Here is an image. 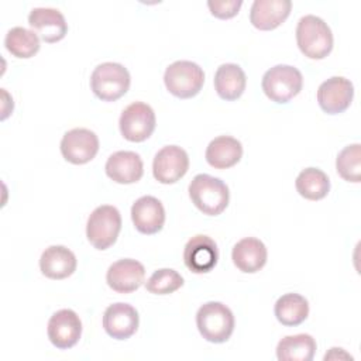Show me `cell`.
Returning a JSON list of instances; mask_svg holds the SVG:
<instances>
[{
	"label": "cell",
	"mask_w": 361,
	"mask_h": 361,
	"mask_svg": "<svg viewBox=\"0 0 361 361\" xmlns=\"http://www.w3.org/2000/svg\"><path fill=\"white\" fill-rule=\"evenodd\" d=\"M192 203L207 216H219L226 210L230 200L227 185L212 175L199 173L189 185Z\"/></svg>",
	"instance_id": "obj_2"
},
{
	"label": "cell",
	"mask_w": 361,
	"mask_h": 361,
	"mask_svg": "<svg viewBox=\"0 0 361 361\" xmlns=\"http://www.w3.org/2000/svg\"><path fill=\"white\" fill-rule=\"evenodd\" d=\"M245 85V73L237 63H223L214 73V89L223 100H237L244 93Z\"/></svg>",
	"instance_id": "obj_23"
},
{
	"label": "cell",
	"mask_w": 361,
	"mask_h": 361,
	"mask_svg": "<svg viewBox=\"0 0 361 361\" xmlns=\"http://www.w3.org/2000/svg\"><path fill=\"white\" fill-rule=\"evenodd\" d=\"M241 6H243L241 0H223V1L210 0V1H207V7H209L210 13L214 17L221 18V20H227V18L237 16Z\"/></svg>",
	"instance_id": "obj_30"
},
{
	"label": "cell",
	"mask_w": 361,
	"mask_h": 361,
	"mask_svg": "<svg viewBox=\"0 0 361 361\" xmlns=\"http://www.w3.org/2000/svg\"><path fill=\"white\" fill-rule=\"evenodd\" d=\"M274 312L279 323L293 327L307 319L309 303L299 293H285L276 300Z\"/></svg>",
	"instance_id": "obj_25"
},
{
	"label": "cell",
	"mask_w": 361,
	"mask_h": 361,
	"mask_svg": "<svg viewBox=\"0 0 361 361\" xmlns=\"http://www.w3.org/2000/svg\"><path fill=\"white\" fill-rule=\"evenodd\" d=\"M182 285L183 278L180 274L171 268H161L155 271L145 282L147 290L154 295H169L178 290Z\"/></svg>",
	"instance_id": "obj_29"
},
{
	"label": "cell",
	"mask_w": 361,
	"mask_h": 361,
	"mask_svg": "<svg viewBox=\"0 0 361 361\" xmlns=\"http://www.w3.org/2000/svg\"><path fill=\"white\" fill-rule=\"evenodd\" d=\"M296 42L310 59H323L333 49V34L327 23L317 16H303L296 25Z\"/></svg>",
	"instance_id": "obj_1"
},
{
	"label": "cell",
	"mask_w": 361,
	"mask_h": 361,
	"mask_svg": "<svg viewBox=\"0 0 361 361\" xmlns=\"http://www.w3.org/2000/svg\"><path fill=\"white\" fill-rule=\"evenodd\" d=\"M49 341L59 350L73 347L82 334V322L76 312L71 309H61L55 312L47 327Z\"/></svg>",
	"instance_id": "obj_11"
},
{
	"label": "cell",
	"mask_w": 361,
	"mask_h": 361,
	"mask_svg": "<svg viewBox=\"0 0 361 361\" xmlns=\"http://www.w3.org/2000/svg\"><path fill=\"white\" fill-rule=\"evenodd\" d=\"M7 51L16 58H31L39 51V37L24 27H13L4 38Z\"/></svg>",
	"instance_id": "obj_27"
},
{
	"label": "cell",
	"mask_w": 361,
	"mask_h": 361,
	"mask_svg": "<svg viewBox=\"0 0 361 361\" xmlns=\"http://www.w3.org/2000/svg\"><path fill=\"white\" fill-rule=\"evenodd\" d=\"M131 78L121 63L103 62L94 68L90 76V89L103 102H114L130 89Z\"/></svg>",
	"instance_id": "obj_4"
},
{
	"label": "cell",
	"mask_w": 361,
	"mask_h": 361,
	"mask_svg": "<svg viewBox=\"0 0 361 361\" xmlns=\"http://www.w3.org/2000/svg\"><path fill=\"white\" fill-rule=\"evenodd\" d=\"M120 230V212L114 206L103 204L90 213L86 224V237L96 250H107L116 243Z\"/></svg>",
	"instance_id": "obj_5"
},
{
	"label": "cell",
	"mask_w": 361,
	"mask_h": 361,
	"mask_svg": "<svg viewBox=\"0 0 361 361\" xmlns=\"http://www.w3.org/2000/svg\"><path fill=\"white\" fill-rule=\"evenodd\" d=\"M76 257L65 245H51L39 258V269L49 279H65L76 269Z\"/></svg>",
	"instance_id": "obj_21"
},
{
	"label": "cell",
	"mask_w": 361,
	"mask_h": 361,
	"mask_svg": "<svg viewBox=\"0 0 361 361\" xmlns=\"http://www.w3.org/2000/svg\"><path fill=\"white\" fill-rule=\"evenodd\" d=\"M189 169V157L186 151L178 145H166L161 148L152 162L154 178L164 185L178 182Z\"/></svg>",
	"instance_id": "obj_10"
},
{
	"label": "cell",
	"mask_w": 361,
	"mask_h": 361,
	"mask_svg": "<svg viewBox=\"0 0 361 361\" xmlns=\"http://www.w3.org/2000/svg\"><path fill=\"white\" fill-rule=\"evenodd\" d=\"M233 312L221 302H207L196 313V326L202 337L210 343L227 341L234 330Z\"/></svg>",
	"instance_id": "obj_3"
},
{
	"label": "cell",
	"mask_w": 361,
	"mask_h": 361,
	"mask_svg": "<svg viewBox=\"0 0 361 361\" xmlns=\"http://www.w3.org/2000/svg\"><path fill=\"white\" fill-rule=\"evenodd\" d=\"M164 83L171 94L179 99H190L202 90L204 72L192 61H176L166 68Z\"/></svg>",
	"instance_id": "obj_7"
},
{
	"label": "cell",
	"mask_w": 361,
	"mask_h": 361,
	"mask_svg": "<svg viewBox=\"0 0 361 361\" xmlns=\"http://www.w3.org/2000/svg\"><path fill=\"white\" fill-rule=\"evenodd\" d=\"M138 323L140 317L135 307L123 302L110 305L103 314V329L116 340L130 338L137 331Z\"/></svg>",
	"instance_id": "obj_16"
},
{
	"label": "cell",
	"mask_w": 361,
	"mask_h": 361,
	"mask_svg": "<svg viewBox=\"0 0 361 361\" xmlns=\"http://www.w3.org/2000/svg\"><path fill=\"white\" fill-rule=\"evenodd\" d=\"M336 169L338 175L353 183H360L361 180V145L351 144L344 147L336 159Z\"/></svg>",
	"instance_id": "obj_28"
},
{
	"label": "cell",
	"mask_w": 361,
	"mask_h": 361,
	"mask_svg": "<svg viewBox=\"0 0 361 361\" xmlns=\"http://www.w3.org/2000/svg\"><path fill=\"white\" fill-rule=\"evenodd\" d=\"M106 173L116 183L130 185L142 178L144 164L141 157L133 151H117L106 161Z\"/></svg>",
	"instance_id": "obj_17"
},
{
	"label": "cell",
	"mask_w": 361,
	"mask_h": 361,
	"mask_svg": "<svg viewBox=\"0 0 361 361\" xmlns=\"http://www.w3.org/2000/svg\"><path fill=\"white\" fill-rule=\"evenodd\" d=\"M354 96L353 83L343 76H333L324 80L317 89V103L327 114L345 111Z\"/></svg>",
	"instance_id": "obj_12"
},
{
	"label": "cell",
	"mask_w": 361,
	"mask_h": 361,
	"mask_svg": "<svg viewBox=\"0 0 361 361\" xmlns=\"http://www.w3.org/2000/svg\"><path fill=\"white\" fill-rule=\"evenodd\" d=\"M316 347V340L310 334L285 336L276 345V358L279 361H312Z\"/></svg>",
	"instance_id": "obj_24"
},
{
	"label": "cell",
	"mask_w": 361,
	"mask_h": 361,
	"mask_svg": "<svg viewBox=\"0 0 361 361\" xmlns=\"http://www.w3.org/2000/svg\"><path fill=\"white\" fill-rule=\"evenodd\" d=\"M134 227L142 234H155L165 223V209L154 196H141L131 207Z\"/></svg>",
	"instance_id": "obj_18"
},
{
	"label": "cell",
	"mask_w": 361,
	"mask_h": 361,
	"mask_svg": "<svg viewBox=\"0 0 361 361\" xmlns=\"http://www.w3.org/2000/svg\"><path fill=\"white\" fill-rule=\"evenodd\" d=\"M145 278V268L141 262L123 258L113 262L106 274L107 285L117 293H131L137 290Z\"/></svg>",
	"instance_id": "obj_15"
},
{
	"label": "cell",
	"mask_w": 361,
	"mask_h": 361,
	"mask_svg": "<svg viewBox=\"0 0 361 361\" xmlns=\"http://www.w3.org/2000/svg\"><path fill=\"white\" fill-rule=\"evenodd\" d=\"M290 0H255L250 11V23L262 31L275 30L289 16Z\"/></svg>",
	"instance_id": "obj_19"
},
{
	"label": "cell",
	"mask_w": 361,
	"mask_h": 361,
	"mask_svg": "<svg viewBox=\"0 0 361 361\" xmlns=\"http://www.w3.org/2000/svg\"><path fill=\"white\" fill-rule=\"evenodd\" d=\"M155 113L152 107L142 102L128 104L120 116L118 126L121 135L131 142H142L155 130Z\"/></svg>",
	"instance_id": "obj_8"
},
{
	"label": "cell",
	"mask_w": 361,
	"mask_h": 361,
	"mask_svg": "<svg viewBox=\"0 0 361 361\" xmlns=\"http://www.w3.org/2000/svg\"><path fill=\"white\" fill-rule=\"evenodd\" d=\"M204 157L210 166L216 169H227L241 159L243 145L234 137L220 135L209 142Z\"/></svg>",
	"instance_id": "obj_22"
},
{
	"label": "cell",
	"mask_w": 361,
	"mask_h": 361,
	"mask_svg": "<svg viewBox=\"0 0 361 361\" xmlns=\"http://www.w3.org/2000/svg\"><path fill=\"white\" fill-rule=\"evenodd\" d=\"M268 251L265 244L255 237H245L240 240L231 252L234 265L245 274H254L264 268Z\"/></svg>",
	"instance_id": "obj_20"
},
{
	"label": "cell",
	"mask_w": 361,
	"mask_h": 361,
	"mask_svg": "<svg viewBox=\"0 0 361 361\" xmlns=\"http://www.w3.org/2000/svg\"><path fill=\"white\" fill-rule=\"evenodd\" d=\"M219 261V250L214 240L204 234L193 235L185 245L183 262L193 274L210 272Z\"/></svg>",
	"instance_id": "obj_13"
},
{
	"label": "cell",
	"mask_w": 361,
	"mask_h": 361,
	"mask_svg": "<svg viewBox=\"0 0 361 361\" xmlns=\"http://www.w3.org/2000/svg\"><path fill=\"white\" fill-rule=\"evenodd\" d=\"M262 90L275 103H288L303 86L300 71L290 65H275L262 76Z\"/></svg>",
	"instance_id": "obj_6"
},
{
	"label": "cell",
	"mask_w": 361,
	"mask_h": 361,
	"mask_svg": "<svg viewBox=\"0 0 361 361\" xmlns=\"http://www.w3.org/2000/svg\"><path fill=\"white\" fill-rule=\"evenodd\" d=\"M28 24L32 31L48 44L63 39L68 32V23L63 14L51 7L32 8L28 16Z\"/></svg>",
	"instance_id": "obj_14"
},
{
	"label": "cell",
	"mask_w": 361,
	"mask_h": 361,
	"mask_svg": "<svg viewBox=\"0 0 361 361\" xmlns=\"http://www.w3.org/2000/svg\"><path fill=\"white\" fill-rule=\"evenodd\" d=\"M59 147L62 157L68 162L83 165L96 157L99 151V138L87 128H72L63 134Z\"/></svg>",
	"instance_id": "obj_9"
},
{
	"label": "cell",
	"mask_w": 361,
	"mask_h": 361,
	"mask_svg": "<svg viewBox=\"0 0 361 361\" xmlns=\"http://www.w3.org/2000/svg\"><path fill=\"white\" fill-rule=\"evenodd\" d=\"M295 186L302 197L307 200H320L327 196L330 180L322 169L306 168L298 175Z\"/></svg>",
	"instance_id": "obj_26"
}]
</instances>
